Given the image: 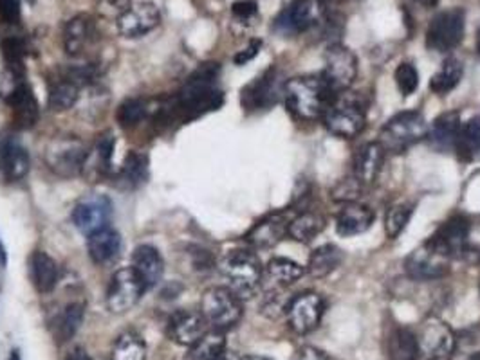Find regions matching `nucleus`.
I'll return each mask as SVG.
<instances>
[{
	"label": "nucleus",
	"instance_id": "obj_1",
	"mask_svg": "<svg viewBox=\"0 0 480 360\" xmlns=\"http://www.w3.org/2000/svg\"><path fill=\"white\" fill-rule=\"evenodd\" d=\"M221 67L219 63H202L188 78L183 91L163 108V116L191 121L204 114L214 112L223 105V92L217 87Z\"/></svg>",
	"mask_w": 480,
	"mask_h": 360
},
{
	"label": "nucleus",
	"instance_id": "obj_2",
	"mask_svg": "<svg viewBox=\"0 0 480 360\" xmlns=\"http://www.w3.org/2000/svg\"><path fill=\"white\" fill-rule=\"evenodd\" d=\"M332 98L334 92L321 75L297 76L284 85L286 107L300 121L321 119Z\"/></svg>",
	"mask_w": 480,
	"mask_h": 360
},
{
	"label": "nucleus",
	"instance_id": "obj_3",
	"mask_svg": "<svg viewBox=\"0 0 480 360\" xmlns=\"http://www.w3.org/2000/svg\"><path fill=\"white\" fill-rule=\"evenodd\" d=\"M321 121L332 135L354 139L367 126V101L358 92L334 94Z\"/></svg>",
	"mask_w": 480,
	"mask_h": 360
},
{
	"label": "nucleus",
	"instance_id": "obj_4",
	"mask_svg": "<svg viewBox=\"0 0 480 360\" xmlns=\"http://www.w3.org/2000/svg\"><path fill=\"white\" fill-rule=\"evenodd\" d=\"M219 268L228 281V288L239 300H251L262 286V265L255 252L248 249L230 251L219 263Z\"/></svg>",
	"mask_w": 480,
	"mask_h": 360
},
{
	"label": "nucleus",
	"instance_id": "obj_5",
	"mask_svg": "<svg viewBox=\"0 0 480 360\" xmlns=\"http://www.w3.org/2000/svg\"><path fill=\"white\" fill-rule=\"evenodd\" d=\"M428 124L425 116L418 110H404L386 121L379 133V144L385 154H404L414 144L427 139Z\"/></svg>",
	"mask_w": 480,
	"mask_h": 360
},
{
	"label": "nucleus",
	"instance_id": "obj_6",
	"mask_svg": "<svg viewBox=\"0 0 480 360\" xmlns=\"http://www.w3.org/2000/svg\"><path fill=\"white\" fill-rule=\"evenodd\" d=\"M0 98L12 108L15 126L31 128L38 121V103L31 87L24 82L22 72L8 68L0 76Z\"/></svg>",
	"mask_w": 480,
	"mask_h": 360
},
{
	"label": "nucleus",
	"instance_id": "obj_7",
	"mask_svg": "<svg viewBox=\"0 0 480 360\" xmlns=\"http://www.w3.org/2000/svg\"><path fill=\"white\" fill-rule=\"evenodd\" d=\"M200 314L212 330H232L242 319V300L226 286H212L202 294Z\"/></svg>",
	"mask_w": 480,
	"mask_h": 360
},
{
	"label": "nucleus",
	"instance_id": "obj_8",
	"mask_svg": "<svg viewBox=\"0 0 480 360\" xmlns=\"http://www.w3.org/2000/svg\"><path fill=\"white\" fill-rule=\"evenodd\" d=\"M87 152V144L78 137H56L45 147L44 159L53 173L73 179L82 175Z\"/></svg>",
	"mask_w": 480,
	"mask_h": 360
},
{
	"label": "nucleus",
	"instance_id": "obj_9",
	"mask_svg": "<svg viewBox=\"0 0 480 360\" xmlns=\"http://www.w3.org/2000/svg\"><path fill=\"white\" fill-rule=\"evenodd\" d=\"M466 13L462 8L439 12L428 26L427 47L434 52H450L464 38Z\"/></svg>",
	"mask_w": 480,
	"mask_h": 360
},
{
	"label": "nucleus",
	"instance_id": "obj_10",
	"mask_svg": "<svg viewBox=\"0 0 480 360\" xmlns=\"http://www.w3.org/2000/svg\"><path fill=\"white\" fill-rule=\"evenodd\" d=\"M321 76L334 94L349 91L358 76L356 54L341 44L329 45L325 51V68Z\"/></svg>",
	"mask_w": 480,
	"mask_h": 360
},
{
	"label": "nucleus",
	"instance_id": "obj_11",
	"mask_svg": "<svg viewBox=\"0 0 480 360\" xmlns=\"http://www.w3.org/2000/svg\"><path fill=\"white\" fill-rule=\"evenodd\" d=\"M329 20L323 0H295L274 22L277 31L284 35H300Z\"/></svg>",
	"mask_w": 480,
	"mask_h": 360
},
{
	"label": "nucleus",
	"instance_id": "obj_12",
	"mask_svg": "<svg viewBox=\"0 0 480 360\" xmlns=\"http://www.w3.org/2000/svg\"><path fill=\"white\" fill-rule=\"evenodd\" d=\"M284 85L281 82V72L277 67H269L258 78L242 89L240 103L246 112H262L277 105L284 96Z\"/></svg>",
	"mask_w": 480,
	"mask_h": 360
},
{
	"label": "nucleus",
	"instance_id": "obj_13",
	"mask_svg": "<svg viewBox=\"0 0 480 360\" xmlns=\"http://www.w3.org/2000/svg\"><path fill=\"white\" fill-rule=\"evenodd\" d=\"M418 342L423 360H452L457 349V337L453 330L435 316L423 323Z\"/></svg>",
	"mask_w": 480,
	"mask_h": 360
},
{
	"label": "nucleus",
	"instance_id": "obj_14",
	"mask_svg": "<svg viewBox=\"0 0 480 360\" xmlns=\"http://www.w3.org/2000/svg\"><path fill=\"white\" fill-rule=\"evenodd\" d=\"M147 291L142 279L132 270V267L119 268L109 284L107 291V308L112 314H125L132 310L140 300L143 298V292Z\"/></svg>",
	"mask_w": 480,
	"mask_h": 360
},
{
	"label": "nucleus",
	"instance_id": "obj_15",
	"mask_svg": "<svg viewBox=\"0 0 480 360\" xmlns=\"http://www.w3.org/2000/svg\"><path fill=\"white\" fill-rule=\"evenodd\" d=\"M112 216V202L105 195H89L84 196L73 209V224L75 228L85 235L91 236L96 231H102L109 228Z\"/></svg>",
	"mask_w": 480,
	"mask_h": 360
},
{
	"label": "nucleus",
	"instance_id": "obj_16",
	"mask_svg": "<svg viewBox=\"0 0 480 360\" xmlns=\"http://www.w3.org/2000/svg\"><path fill=\"white\" fill-rule=\"evenodd\" d=\"M450 261L452 260L428 240L406 258L404 268L411 279L432 281L443 277L448 272Z\"/></svg>",
	"mask_w": 480,
	"mask_h": 360
},
{
	"label": "nucleus",
	"instance_id": "obj_17",
	"mask_svg": "<svg viewBox=\"0 0 480 360\" xmlns=\"http://www.w3.org/2000/svg\"><path fill=\"white\" fill-rule=\"evenodd\" d=\"M116 24L125 38H140L158 28L159 12L149 0H134L128 10L116 19Z\"/></svg>",
	"mask_w": 480,
	"mask_h": 360
},
{
	"label": "nucleus",
	"instance_id": "obj_18",
	"mask_svg": "<svg viewBox=\"0 0 480 360\" xmlns=\"http://www.w3.org/2000/svg\"><path fill=\"white\" fill-rule=\"evenodd\" d=\"M289 326L300 333H311L321 321L323 316V300L316 292H302L291 298L286 310Z\"/></svg>",
	"mask_w": 480,
	"mask_h": 360
},
{
	"label": "nucleus",
	"instance_id": "obj_19",
	"mask_svg": "<svg viewBox=\"0 0 480 360\" xmlns=\"http://www.w3.org/2000/svg\"><path fill=\"white\" fill-rule=\"evenodd\" d=\"M468 236H469V224L460 214L452 216L448 222H444L437 233L430 238V242L450 260L459 258L468 249Z\"/></svg>",
	"mask_w": 480,
	"mask_h": 360
},
{
	"label": "nucleus",
	"instance_id": "obj_20",
	"mask_svg": "<svg viewBox=\"0 0 480 360\" xmlns=\"http://www.w3.org/2000/svg\"><path fill=\"white\" fill-rule=\"evenodd\" d=\"M0 173L13 182L29 173V154L12 133H0Z\"/></svg>",
	"mask_w": 480,
	"mask_h": 360
},
{
	"label": "nucleus",
	"instance_id": "obj_21",
	"mask_svg": "<svg viewBox=\"0 0 480 360\" xmlns=\"http://www.w3.org/2000/svg\"><path fill=\"white\" fill-rule=\"evenodd\" d=\"M96 38V22L89 15H77L63 28V49L69 56H82Z\"/></svg>",
	"mask_w": 480,
	"mask_h": 360
},
{
	"label": "nucleus",
	"instance_id": "obj_22",
	"mask_svg": "<svg viewBox=\"0 0 480 360\" xmlns=\"http://www.w3.org/2000/svg\"><path fill=\"white\" fill-rule=\"evenodd\" d=\"M206 326H208V323H206L200 312L177 310L168 319L167 332L174 342L190 348L206 333Z\"/></svg>",
	"mask_w": 480,
	"mask_h": 360
},
{
	"label": "nucleus",
	"instance_id": "obj_23",
	"mask_svg": "<svg viewBox=\"0 0 480 360\" xmlns=\"http://www.w3.org/2000/svg\"><path fill=\"white\" fill-rule=\"evenodd\" d=\"M374 224V211L358 202H347L336 214V231L339 236H356L367 233Z\"/></svg>",
	"mask_w": 480,
	"mask_h": 360
},
{
	"label": "nucleus",
	"instance_id": "obj_24",
	"mask_svg": "<svg viewBox=\"0 0 480 360\" xmlns=\"http://www.w3.org/2000/svg\"><path fill=\"white\" fill-rule=\"evenodd\" d=\"M289 220L282 212L267 214L258 224L251 228V231L246 235V242L255 249H271L282 242V238L288 235Z\"/></svg>",
	"mask_w": 480,
	"mask_h": 360
},
{
	"label": "nucleus",
	"instance_id": "obj_25",
	"mask_svg": "<svg viewBox=\"0 0 480 360\" xmlns=\"http://www.w3.org/2000/svg\"><path fill=\"white\" fill-rule=\"evenodd\" d=\"M114 137L112 133H103L96 142L94 147L89 148L85 163H84V170L82 175L87 177L89 180L96 182L103 177H107L110 173L112 168V154H114Z\"/></svg>",
	"mask_w": 480,
	"mask_h": 360
},
{
	"label": "nucleus",
	"instance_id": "obj_26",
	"mask_svg": "<svg viewBox=\"0 0 480 360\" xmlns=\"http://www.w3.org/2000/svg\"><path fill=\"white\" fill-rule=\"evenodd\" d=\"M383 163H385V150L378 140L363 144V147L356 152L354 179L362 184V188L372 186L378 180Z\"/></svg>",
	"mask_w": 480,
	"mask_h": 360
},
{
	"label": "nucleus",
	"instance_id": "obj_27",
	"mask_svg": "<svg viewBox=\"0 0 480 360\" xmlns=\"http://www.w3.org/2000/svg\"><path fill=\"white\" fill-rule=\"evenodd\" d=\"M132 270L142 279L145 288H152L163 279L165 261L158 249L151 245H142L134 251Z\"/></svg>",
	"mask_w": 480,
	"mask_h": 360
},
{
	"label": "nucleus",
	"instance_id": "obj_28",
	"mask_svg": "<svg viewBox=\"0 0 480 360\" xmlns=\"http://www.w3.org/2000/svg\"><path fill=\"white\" fill-rule=\"evenodd\" d=\"M304 276V268L288 258H274L267 263L262 284L265 291H286L288 286L295 284Z\"/></svg>",
	"mask_w": 480,
	"mask_h": 360
},
{
	"label": "nucleus",
	"instance_id": "obj_29",
	"mask_svg": "<svg viewBox=\"0 0 480 360\" xmlns=\"http://www.w3.org/2000/svg\"><path fill=\"white\" fill-rule=\"evenodd\" d=\"M460 117L457 112H446L439 116L432 126H428L427 139L430 142V147L435 152H452L455 150L457 135L460 130Z\"/></svg>",
	"mask_w": 480,
	"mask_h": 360
},
{
	"label": "nucleus",
	"instance_id": "obj_30",
	"mask_svg": "<svg viewBox=\"0 0 480 360\" xmlns=\"http://www.w3.org/2000/svg\"><path fill=\"white\" fill-rule=\"evenodd\" d=\"M29 272H31V281L40 294L53 292L60 281L58 263L47 252H42V251H37L31 254Z\"/></svg>",
	"mask_w": 480,
	"mask_h": 360
},
{
	"label": "nucleus",
	"instance_id": "obj_31",
	"mask_svg": "<svg viewBox=\"0 0 480 360\" xmlns=\"http://www.w3.org/2000/svg\"><path fill=\"white\" fill-rule=\"evenodd\" d=\"M87 249L96 265H109L116 261L121 252V236L118 231L105 228L87 236Z\"/></svg>",
	"mask_w": 480,
	"mask_h": 360
},
{
	"label": "nucleus",
	"instance_id": "obj_32",
	"mask_svg": "<svg viewBox=\"0 0 480 360\" xmlns=\"http://www.w3.org/2000/svg\"><path fill=\"white\" fill-rule=\"evenodd\" d=\"M325 229V219L316 211H302L289 220L288 236L298 244H311Z\"/></svg>",
	"mask_w": 480,
	"mask_h": 360
},
{
	"label": "nucleus",
	"instance_id": "obj_33",
	"mask_svg": "<svg viewBox=\"0 0 480 360\" xmlns=\"http://www.w3.org/2000/svg\"><path fill=\"white\" fill-rule=\"evenodd\" d=\"M453 152L462 163H471L480 157V116L460 124Z\"/></svg>",
	"mask_w": 480,
	"mask_h": 360
},
{
	"label": "nucleus",
	"instance_id": "obj_34",
	"mask_svg": "<svg viewBox=\"0 0 480 360\" xmlns=\"http://www.w3.org/2000/svg\"><path fill=\"white\" fill-rule=\"evenodd\" d=\"M390 360H419V342L418 337L408 328H395L388 337L386 346Z\"/></svg>",
	"mask_w": 480,
	"mask_h": 360
},
{
	"label": "nucleus",
	"instance_id": "obj_35",
	"mask_svg": "<svg viewBox=\"0 0 480 360\" xmlns=\"http://www.w3.org/2000/svg\"><path fill=\"white\" fill-rule=\"evenodd\" d=\"M226 351L224 332H206L195 344L190 346L184 360H216Z\"/></svg>",
	"mask_w": 480,
	"mask_h": 360
},
{
	"label": "nucleus",
	"instance_id": "obj_36",
	"mask_svg": "<svg viewBox=\"0 0 480 360\" xmlns=\"http://www.w3.org/2000/svg\"><path fill=\"white\" fill-rule=\"evenodd\" d=\"M85 316L84 303H69L54 321V337L58 342H67L80 330Z\"/></svg>",
	"mask_w": 480,
	"mask_h": 360
},
{
	"label": "nucleus",
	"instance_id": "obj_37",
	"mask_svg": "<svg viewBox=\"0 0 480 360\" xmlns=\"http://www.w3.org/2000/svg\"><path fill=\"white\" fill-rule=\"evenodd\" d=\"M462 75H464L462 61L457 58H448L430 80L432 92L439 96H446L460 84Z\"/></svg>",
	"mask_w": 480,
	"mask_h": 360
},
{
	"label": "nucleus",
	"instance_id": "obj_38",
	"mask_svg": "<svg viewBox=\"0 0 480 360\" xmlns=\"http://www.w3.org/2000/svg\"><path fill=\"white\" fill-rule=\"evenodd\" d=\"M343 263V252L339 247L327 244L318 247L309 258V274L313 277H327Z\"/></svg>",
	"mask_w": 480,
	"mask_h": 360
},
{
	"label": "nucleus",
	"instance_id": "obj_39",
	"mask_svg": "<svg viewBox=\"0 0 480 360\" xmlns=\"http://www.w3.org/2000/svg\"><path fill=\"white\" fill-rule=\"evenodd\" d=\"M78 100H80V87L61 78L51 85L47 105L54 112H65L69 108H73L78 103Z\"/></svg>",
	"mask_w": 480,
	"mask_h": 360
},
{
	"label": "nucleus",
	"instance_id": "obj_40",
	"mask_svg": "<svg viewBox=\"0 0 480 360\" xmlns=\"http://www.w3.org/2000/svg\"><path fill=\"white\" fill-rule=\"evenodd\" d=\"M149 177V159L143 154L130 152L119 170V180L126 188L142 186Z\"/></svg>",
	"mask_w": 480,
	"mask_h": 360
},
{
	"label": "nucleus",
	"instance_id": "obj_41",
	"mask_svg": "<svg viewBox=\"0 0 480 360\" xmlns=\"http://www.w3.org/2000/svg\"><path fill=\"white\" fill-rule=\"evenodd\" d=\"M145 358H147V344L140 335L134 332H126L118 337L112 349V360H145Z\"/></svg>",
	"mask_w": 480,
	"mask_h": 360
},
{
	"label": "nucleus",
	"instance_id": "obj_42",
	"mask_svg": "<svg viewBox=\"0 0 480 360\" xmlns=\"http://www.w3.org/2000/svg\"><path fill=\"white\" fill-rule=\"evenodd\" d=\"M149 112H151V107L145 100H137V98L126 100L118 108V123L123 128H134L149 116Z\"/></svg>",
	"mask_w": 480,
	"mask_h": 360
},
{
	"label": "nucleus",
	"instance_id": "obj_43",
	"mask_svg": "<svg viewBox=\"0 0 480 360\" xmlns=\"http://www.w3.org/2000/svg\"><path fill=\"white\" fill-rule=\"evenodd\" d=\"M410 216H411V207L408 204H395L392 207H388L386 214H385V231H386V236L388 238H397L406 224L410 222Z\"/></svg>",
	"mask_w": 480,
	"mask_h": 360
},
{
	"label": "nucleus",
	"instance_id": "obj_44",
	"mask_svg": "<svg viewBox=\"0 0 480 360\" xmlns=\"http://www.w3.org/2000/svg\"><path fill=\"white\" fill-rule=\"evenodd\" d=\"M395 85H397L399 92L404 98L411 96L418 91L419 75H418V68H416L414 63L403 61V63L397 65V68H395Z\"/></svg>",
	"mask_w": 480,
	"mask_h": 360
},
{
	"label": "nucleus",
	"instance_id": "obj_45",
	"mask_svg": "<svg viewBox=\"0 0 480 360\" xmlns=\"http://www.w3.org/2000/svg\"><path fill=\"white\" fill-rule=\"evenodd\" d=\"M0 49H3V56L8 63V68L13 70H22V63H24V56H26V44L24 40L17 38V36H10L4 38L3 44H0Z\"/></svg>",
	"mask_w": 480,
	"mask_h": 360
},
{
	"label": "nucleus",
	"instance_id": "obj_46",
	"mask_svg": "<svg viewBox=\"0 0 480 360\" xmlns=\"http://www.w3.org/2000/svg\"><path fill=\"white\" fill-rule=\"evenodd\" d=\"M288 294H284V291H267L264 301H262V314H265L267 317H281L282 314H286L291 298H286Z\"/></svg>",
	"mask_w": 480,
	"mask_h": 360
},
{
	"label": "nucleus",
	"instance_id": "obj_47",
	"mask_svg": "<svg viewBox=\"0 0 480 360\" xmlns=\"http://www.w3.org/2000/svg\"><path fill=\"white\" fill-rule=\"evenodd\" d=\"M360 189H362V184H360L356 179H353V180L347 179V180H341V182L334 188L332 196H334V200L343 202V204H347V202H356Z\"/></svg>",
	"mask_w": 480,
	"mask_h": 360
},
{
	"label": "nucleus",
	"instance_id": "obj_48",
	"mask_svg": "<svg viewBox=\"0 0 480 360\" xmlns=\"http://www.w3.org/2000/svg\"><path fill=\"white\" fill-rule=\"evenodd\" d=\"M0 22L3 24L20 22V0H0Z\"/></svg>",
	"mask_w": 480,
	"mask_h": 360
},
{
	"label": "nucleus",
	"instance_id": "obj_49",
	"mask_svg": "<svg viewBox=\"0 0 480 360\" xmlns=\"http://www.w3.org/2000/svg\"><path fill=\"white\" fill-rule=\"evenodd\" d=\"M232 13H233V17L237 20L249 22V20H253L256 17L258 8H256V4L253 3V0H239V3H235L232 6Z\"/></svg>",
	"mask_w": 480,
	"mask_h": 360
},
{
	"label": "nucleus",
	"instance_id": "obj_50",
	"mask_svg": "<svg viewBox=\"0 0 480 360\" xmlns=\"http://www.w3.org/2000/svg\"><path fill=\"white\" fill-rule=\"evenodd\" d=\"M134 3V0H100L98 3V8L103 15H109V17H119L123 15L128 6Z\"/></svg>",
	"mask_w": 480,
	"mask_h": 360
},
{
	"label": "nucleus",
	"instance_id": "obj_51",
	"mask_svg": "<svg viewBox=\"0 0 480 360\" xmlns=\"http://www.w3.org/2000/svg\"><path fill=\"white\" fill-rule=\"evenodd\" d=\"M260 47H262V42H260V40H251L248 47H244L242 51H239V52L235 54L233 61H235L237 65H244V63L251 61V60H253L256 54H258Z\"/></svg>",
	"mask_w": 480,
	"mask_h": 360
},
{
	"label": "nucleus",
	"instance_id": "obj_52",
	"mask_svg": "<svg viewBox=\"0 0 480 360\" xmlns=\"http://www.w3.org/2000/svg\"><path fill=\"white\" fill-rule=\"evenodd\" d=\"M295 360H329V358H327V355H325L323 351H320L318 348L304 346V348L298 351V355H297Z\"/></svg>",
	"mask_w": 480,
	"mask_h": 360
},
{
	"label": "nucleus",
	"instance_id": "obj_53",
	"mask_svg": "<svg viewBox=\"0 0 480 360\" xmlns=\"http://www.w3.org/2000/svg\"><path fill=\"white\" fill-rule=\"evenodd\" d=\"M67 360H93L84 349H75L71 355L67 356Z\"/></svg>",
	"mask_w": 480,
	"mask_h": 360
},
{
	"label": "nucleus",
	"instance_id": "obj_54",
	"mask_svg": "<svg viewBox=\"0 0 480 360\" xmlns=\"http://www.w3.org/2000/svg\"><path fill=\"white\" fill-rule=\"evenodd\" d=\"M6 263H8V254H6V247H4L3 240H0V265H3V267H6Z\"/></svg>",
	"mask_w": 480,
	"mask_h": 360
},
{
	"label": "nucleus",
	"instance_id": "obj_55",
	"mask_svg": "<svg viewBox=\"0 0 480 360\" xmlns=\"http://www.w3.org/2000/svg\"><path fill=\"white\" fill-rule=\"evenodd\" d=\"M216 360H240L235 353H232V351H224L221 356H217Z\"/></svg>",
	"mask_w": 480,
	"mask_h": 360
},
{
	"label": "nucleus",
	"instance_id": "obj_56",
	"mask_svg": "<svg viewBox=\"0 0 480 360\" xmlns=\"http://www.w3.org/2000/svg\"><path fill=\"white\" fill-rule=\"evenodd\" d=\"M240 360H269V358L258 356V355H248V356H244V358H240Z\"/></svg>",
	"mask_w": 480,
	"mask_h": 360
},
{
	"label": "nucleus",
	"instance_id": "obj_57",
	"mask_svg": "<svg viewBox=\"0 0 480 360\" xmlns=\"http://www.w3.org/2000/svg\"><path fill=\"white\" fill-rule=\"evenodd\" d=\"M418 3H423V4H427V6H434V4L437 3V0H418Z\"/></svg>",
	"mask_w": 480,
	"mask_h": 360
},
{
	"label": "nucleus",
	"instance_id": "obj_58",
	"mask_svg": "<svg viewBox=\"0 0 480 360\" xmlns=\"http://www.w3.org/2000/svg\"><path fill=\"white\" fill-rule=\"evenodd\" d=\"M476 52L480 54V29L476 31Z\"/></svg>",
	"mask_w": 480,
	"mask_h": 360
},
{
	"label": "nucleus",
	"instance_id": "obj_59",
	"mask_svg": "<svg viewBox=\"0 0 480 360\" xmlns=\"http://www.w3.org/2000/svg\"><path fill=\"white\" fill-rule=\"evenodd\" d=\"M468 360H480V353H475V355H471Z\"/></svg>",
	"mask_w": 480,
	"mask_h": 360
}]
</instances>
